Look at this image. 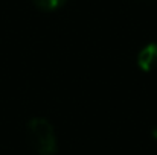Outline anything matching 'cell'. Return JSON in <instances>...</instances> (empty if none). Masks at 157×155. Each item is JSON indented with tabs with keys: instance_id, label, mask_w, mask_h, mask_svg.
<instances>
[{
	"instance_id": "cell-1",
	"label": "cell",
	"mask_w": 157,
	"mask_h": 155,
	"mask_svg": "<svg viewBox=\"0 0 157 155\" xmlns=\"http://www.w3.org/2000/svg\"><path fill=\"white\" fill-rule=\"evenodd\" d=\"M29 138L40 155H53L56 152V138L52 125L41 117H35L28 123Z\"/></svg>"
},
{
	"instance_id": "cell-2",
	"label": "cell",
	"mask_w": 157,
	"mask_h": 155,
	"mask_svg": "<svg viewBox=\"0 0 157 155\" xmlns=\"http://www.w3.org/2000/svg\"><path fill=\"white\" fill-rule=\"evenodd\" d=\"M137 65L140 70L144 72H151L157 65V44L156 43H150L145 47H142V50L137 55Z\"/></svg>"
},
{
	"instance_id": "cell-3",
	"label": "cell",
	"mask_w": 157,
	"mask_h": 155,
	"mask_svg": "<svg viewBox=\"0 0 157 155\" xmlns=\"http://www.w3.org/2000/svg\"><path fill=\"white\" fill-rule=\"evenodd\" d=\"M34 3L43 11H53L66 3V0H34Z\"/></svg>"
},
{
	"instance_id": "cell-4",
	"label": "cell",
	"mask_w": 157,
	"mask_h": 155,
	"mask_svg": "<svg viewBox=\"0 0 157 155\" xmlns=\"http://www.w3.org/2000/svg\"><path fill=\"white\" fill-rule=\"evenodd\" d=\"M153 137H154V138L157 140V126L154 128V129H153Z\"/></svg>"
}]
</instances>
